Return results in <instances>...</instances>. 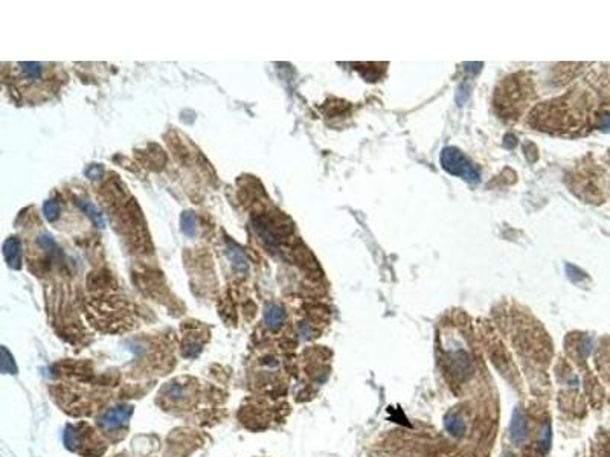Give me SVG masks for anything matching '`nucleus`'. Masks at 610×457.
Returning <instances> with one entry per match:
<instances>
[{"instance_id": "f257e3e1", "label": "nucleus", "mask_w": 610, "mask_h": 457, "mask_svg": "<svg viewBox=\"0 0 610 457\" xmlns=\"http://www.w3.org/2000/svg\"><path fill=\"white\" fill-rule=\"evenodd\" d=\"M441 163L453 175H459L472 183L479 180V172L475 169V166L462 156L461 151H458L455 148H446L443 151Z\"/></svg>"}, {"instance_id": "f03ea898", "label": "nucleus", "mask_w": 610, "mask_h": 457, "mask_svg": "<svg viewBox=\"0 0 610 457\" xmlns=\"http://www.w3.org/2000/svg\"><path fill=\"white\" fill-rule=\"evenodd\" d=\"M130 413H131L130 407H116L113 410H109L105 414H102V417L99 419V424L107 430L119 428V427H122V424H127Z\"/></svg>"}, {"instance_id": "7ed1b4c3", "label": "nucleus", "mask_w": 610, "mask_h": 457, "mask_svg": "<svg viewBox=\"0 0 610 457\" xmlns=\"http://www.w3.org/2000/svg\"><path fill=\"white\" fill-rule=\"evenodd\" d=\"M510 431H511V437H513V440H514L517 445L523 443V442L528 439V425H526V416H525V413H523L520 408H516V410H514V414H513V421H511Z\"/></svg>"}, {"instance_id": "20e7f679", "label": "nucleus", "mask_w": 610, "mask_h": 457, "mask_svg": "<svg viewBox=\"0 0 610 457\" xmlns=\"http://www.w3.org/2000/svg\"><path fill=\"white\" fill-rule=\"evenodd\" d=\"M4 255L11 269L22 267V244L17 238H10L4 244Z\"/></svg>"}, {"instance_id": "39448f33", "label": "nucleus", "mask_w": 610, "mask_h": 457, "mask_svg": "<svg viewBox=\"0 0 610 457\" xmlns=\"http://www.w3.org/2000/svg\"><path fill=\"white\" fill-rule=\"evenodd\" d=\"M444 427H446V430H447L452 436H455V437H461V436L464 434V431H465V422H464V419H462L458 413H455V411H450V413L446 414V417H444Z\"/></svg>"}, {"instance_id": "423d86ee", "label": "nucleus", "mask_w": 610, "mask_h": 457, "mask_svg": "<svg viewBox=\"0 0 610 457\" xmlns=\"http://www.w3.org/2000/svg\"><path fill=\"white\" fill-rule=\"evenodd\" d=\"M284 319H285V313H284V310L281 307L270 305L266 310V323H267V326L270 329L275 331V329L281 328V325L284 323Z\"/></svg>"}, {"instance_id": "0eeeda50", "label": "nucleus", "mask_w": 610, "mask_h": 457, "mask_svg": "<svg viewBox=\"0 0 610 457\" xmlns=\"http://www.w3.org/2000/svg\"><path fill=\"white\" fill-rule=\"evenodd\" d=\"M228 255H229V259L232 261L235 270H238V272H246L247 270V259H246V256H244V253L241 252L240 247H237L235 244L229 243L228 244Z\"/></svg>"}, {"instance_id": "6e6552de", "label": "nucleus", "mask_w": 610, "mask_h": 457, "mask_svg": "<svg viewBox=\"0 0 610 457\" xmlns=\"http://www.w3.org/2000/svg\"><path fill=\"white\" fill-rule=\"evenodd\" d=\"M77 204L89 215V218L98 225V227H104V218H102V215H101V212L89 201V200H81V198H78L77 200Z\"/></svg>"}, {"instance_id": "1a4fd4ad", "label": "nucleus", "mask_w": 610, "mask_h": 457, "mask_svg": "<svg viewBox=\"0 0 610 457\" xmlns=\"http://www.w3.org/2000/svg\"><path fill=\"white\" fill-rule=\"evenodd\" d=\"M180 227H182V232L188 237H194L197 232V219L195 215L191 210H186L182 213L180 216Z\"/></svg>"}, {"instance_id": "9d476101", "label": "nucleus", "mask_w": 610, "mask_h": 457, "mask_svg": "<svg viewBox=\"0 0 610 457\" xmlns=\"http://www.w3.org/2000/svg\"><path fill=\"white\" fill-rule=\"evenodd\" d=\"M19 66H20L23 75H25L26 78L32 80V81H34V80H39V78L42 77V73H43V67H42L40 63H20Z\"/></svg>"}, {"instance_id": "9b49d317", "label": "nucleus", "mask_w": 610, "mask_h": 457, "mask_svg": "<svg viewBox=\"0 0 610 457\" xmlns=\"http://www.w3.org/2000/svg\"><path fill=\"white\" fill-rule=\"evenodd\" d=\"M43 212H45V216H46L49 221H54V219L58 218L60 206H58V203H57L55 200H48V201L45 203V206H43Z\"/></svg>"}, {"instance_id": "f8f14e48", "label": "nucleus", "mask_w": 610, "mask_h": 457, "mask_svg": "<svg viewBox=\"0 0 610 457\" xmlns=\"http://www.w3.org/2000/svg\"><path fill=\"white\" fill-rule=\"evenodd\" d=\"M540 443H542V448H543L545 451H546V449L549 448V445H551V425H549V422L545 424L543 431L540 433Z\"/></svg>"}, {"instance_id": "ddd939ff", "label": "nucleus", "mask_w": 610, "mask_h": 457, "mask_svg": "<svg viewBox=\"0 0 610 457\" xmlns=\"http://www.w3.org/2000/svg\"><path fill=\"white\" fill-rule=\"evenodd\" d=\"M102 172H104V169H102V166H101V165H90V166L86 169V175H87L89 178H92V180H95V178L101 177V175H102Z\"/></svg>"}, {"instance_id": "4468645a", "label": "nucleus", "mask_w": 610, "mask_h": 457, "mask_svg": "<svg viewBox=\"0 0 610 457\" xmlns=\"http://www.w3.org/2000/svg\"><path fill=\"white\" fill-rule=\"evenodd\" d=\"M39 243H40V246H42L45 250H48V252H51V250L55 249V243H54L52 237H49V235H42V237L39 238Z\"/></svg>"}]
</instances>
